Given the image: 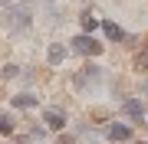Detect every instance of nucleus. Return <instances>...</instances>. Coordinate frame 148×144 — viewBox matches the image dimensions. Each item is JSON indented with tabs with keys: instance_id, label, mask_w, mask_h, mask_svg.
Segmentation results:
<instances>
[{
	"instance_id": "2eb2a0df",
	"label": "nucleus",
	"mask_w": 148,
	"mask_h": 144,
	"mask_svg": "<svg viewBox=\"0 0 148 144\" xmlns=\"http://www.w3.org/2000/svg\"><path fill=\"white\" fill-rule=\"evenodd\" d=\"M0 3H13V0H0Z\"/></svg>"
},
{
	"instance_id": "9b49d317",
	"label": "nucleus",
	"mask_w": 148,
	"mask_h": 144,
	"mask_svg": "<svg viewBox=\"0 0 148 144\" xmlns=\"http://www.w3.org/2000/svg\"><path fill=\"white\" fill-rule=\"evenodd\" d=\"M13 131V118L10 115H0V134H10Z\"/></svg>"
},
{
	"instance_id": "9d476101",
	"label": "nucleus",
	"mask_w": 148,
	"mask_h": 144,
	"mask_svg": "<svg viewBox=\"0 0 148 144\" xmlns=\"http://www.w3.org/2000/svg\"><path fill=\"white\" fill-rule=\"evenodd\" d=\"M95 26H99V20H95L92 13H82V30H86V33H92Z\"/></svg>"
},
{
	"instance_id": "423d86ee",
	"label": "nucleus",
	"mask_w": 148,
	"mask_h": 144,
	"mask_svg": "<svg viewBox=\"0 0 148 144\" xmlns=\"http://www.w3.org/2000/svg\"><path fill=\"white\" fill-rule=\"evenodd\" d=\"M109 138L112 141H128V138H132V128H128V124H112V128H109Z\"/></svg>"
},
{
	"instance_id": "f8f14e48",
	"label": "nucleus",
	"mask_w": 148,
	"mask_h": 144,
	"mask_svg": "<svg viewBox=\"0 0 148 144\" xmlns=\"http://www.w3.org/2000/svg\"><path fill=\"white\" fill-rule=\"evenodd\" d=\"M138 69H142V72H148V46H145V53L138 56Z\"/></svg>"
},
{
	"instance_id": "dca6fc26",
	"label": "nucleus",
	"mask_w": 148,
	"mask_h": 144,
	"mask_svg": "<svg viewBox=\"0 0 148 144\" xmlns=\"http://www.w3.org/2000/svg\"><path fill=\"white\" fill-rule=\"evenodd\" d=\"M138 144H145V141H138Z\"/></svg>"
},
{
	"instance_id": "0eeeda50",
	"label": "nucleus",
	"mask_w": 148,
	"mask_h": 144,
	"mask_svg": "<svg viewBox=\"0 0 148 144\" xmlns=\"http://www.w3.org/2000/svg\"><path fill=\"white\" fill-rule=\"evenodd\" d=\"M63 59H66V46H63V43H53V46H49V62L59 66Z\"/></svg>"
},
{
	"instance_id": "1a4fd4ad",
	"label": "nucleus",
	"mask_w": 148,
	"mask_h": 144,
	"mask_svg": "<svg viewBox=\"0 0 148 144\" xmlns=\"http://www.w3.org/2000/svg\"><path fill=\"white\" fill-rule=\"evenodd\" d=\"M13 105L16 108H30V105H36V95H27V92L23 95H13Z\"/></svg>"
},
{
	"instance_id": "f03ea898",
	"label": "nucleus",
	"mask_w": 148,
	"mask_h": 144,
	"mask_svg": "<svg viewBox=\"0 0 148 144\" xmlns=\"http://www.w3.org/2000/svg\"><path fill=\"white\" fill-rule=\"evenodd\" d=\"M73 49L82 53V56H99V53H102V43H95L92 36H76V39H73Z\"/></svg>"
},
{
	"instance_id": "f257e3e1",
	"label": "nucleus",
	"mask_w": 148,
	"mask_h": 144,
	"mask_svg": "<svg viewBox=\"0 0 148 144\" xmlns=\"http://www.w3.org/2000/svg\"><path fill=\"white\" fill-rule=\"evenodd\" d=\"M3 26H7V30H23V26H30V10H27V7H7Z\"/></svg>"
},
{
	"instance_id": "39448f33",
	"label": "nucleus",
	"mask_w": 148,
	"mask_h": 144,
	"mask_svg": "<svg viewBox=\"0 0 148 144\" xmlns=\"http://www.w3.org/2000/svg\"><path fill=\"white\" fill-rule=\"evenodd\" d=\"M43 121H46V128H63V124H66V115L59 112V108H49V112L43 115Z\"/></svg>"
},
{
	"instance_id": "20e7f679",
	"label": "nucleus",
	"mask_w": 148,
	"mask_h": 144,
	"mask_svg": "<svg viewBox=\"0 0 148 144\" xmlns=\"http://www.w3.org/2000/svg\"><path fill=\"white\" fill-rule=\"evenodd\" d=\"M95 82H99V66H86L76 75V85H95Z\"/></svg>"
},
{
	"instance_id": "7ed1b4c3",
	"label": "nucleus",
	"mask_w": 148,
	"mask_h": 144,
	"mask_svg": "<svg viewBox=\"0 0 148 144\" xmlns=\"http://www.w3.org/2000/svg\"><path fill=\"white\" fill-rule=\"evenodd\" d=\"M122 115H125V118H132V121H142L145 105H142L138 98H125V101H122Z\"/></svg>"
},
{
	"instance_id": "ddd939ff",
	"label": "nucleus",
	"mask_w": 148,
	"mask_h": 144,
	"mask_svg": "<svg viewBox=\"0 0 148 144\" xmlns=\"http://www.w3.org/2000/svg\"><path fill=\"white\" fill-rule=\"evenodd\" d=\"M3 75H7V79H13V75H20V69H16V66H7V69H3Z\"/></svg>"
},
{
	"instance_id": "4468645a",
	"label": "nucleus",
	"mask_w": 148,
	"mask_h": 144,
	"mask_svg": "<svg viewBox=\"0 0 148 144\" xmlns=\"http://www.w3.org/2000/svg\"><path fill=\"white\" fill-rule=\"evenodd\" d=\"M56 144H73V138H59V141H56Z\"/></svg>"
},
{
	"instance_id": "6e6552de",
	"label": "nucleus",
	"mask_w": 148,
	"mask_h": 144,
	"mask_svg": "<svg viewBox=\"0 0 148 144\" xmlns=\"http://www.w3.org/2000/svg\"><path fill=\"white\" fill-rule=\"evenodd\" d=\"M102 30H106V36H109V39H125V33H122L119 23H102Z\"/></svg>"
}]
</instances>
